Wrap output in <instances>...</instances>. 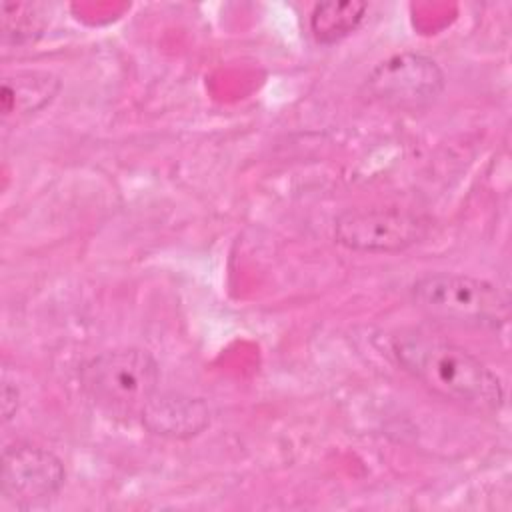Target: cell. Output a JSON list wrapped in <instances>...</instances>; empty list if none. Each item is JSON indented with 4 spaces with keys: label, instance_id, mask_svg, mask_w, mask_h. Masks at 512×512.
Returning a JSON list of instances; mask_svg holds the SVG:
<instances>
[{
    "label": "cell",
    "instance_id": "obj_1",
    "mask_svg": "<svg viewBox=\"0 0 512 512\" xmlns=\"http://www.w3.org/2000/svg\"><path fill=\"white\" fill-rule=\"evenodd\" d=\"M396 362L434 394L462 406L496 412L504 404L500 378L466 348L422 332L392 340Z\"/></svg>",
    "mask_w": 512,
    "mask_h": 512
},
{
    "label": "cell",
    "instance_id": "obj_2",
    "mask_svg": "<svg viewBox=\"0 0 512 512\" xmlns=\"http://www.w3.org/2000/svg\"><path fill=\"white\" fill-rule=\"evenodd\" d=\"M158 380V362L142 348L104 350L78 370L84 396L104 414L122 420L142 414L158 392Z\"/></svg>",
    "mask_w": 512,
    "mask_h": 512
},
{
    "label": "cell",
    "instance_id": "obj_3",
    "mask_svg": "<svg viewBox=\"0 0 512 512\" xmlns=\"http://www.w3.org/2000/svg\"><path fill=\"white\" fill-rule=\"evenodd\" d=\"M410 292L416 306L436 320L498 328L508 318V300L498 286L468 274H426Z\"/></svg>",
    "mask_w": 512,
    "mask_h": 512
},
{
    "label": "cell",
    "instance_id": "obj_4",
    "mask_svg": "<svg viewBox=\"0 0 512 512\" xmlns=\"http://www.w3.org/2000/svg\"><path fill=\"white\" fill-rule=\"evenodd\" d=\"M430 220L404 208L346 210L334 220V238L354 252H400L428 232Z\"/></svg>",
    "mask_w": 512,
    "mask_h": 512
},
{
    "label": "cell",
    "instance_id": "obj_5",
    "mask_svg": "<svg viewBox=\"0 0 512 512\" xmlns=\"http://www.w3.org/2000/svg\"><path fill=\"white\" fill-rule=\"evenodd\" d=\"M440 66L418 52H400L382 60L366 78L368 94L392 108H422L444 90Z\"/></svg>",
    "mask_w": 512,
    "mask_h": 512
},
{
    "label": "cell",
    "instance_id": "obj_6",
    "mask_svg": "<svg viewBox=\"0 0 512 512\" xmlns=\"http://www.w3.org/2000/svg\"><path fill=\"white\" fill-rule=\"evenodd\" d=\"M66 472L62 460L34 444H14L2 454L0 490L6 502L16 508H30L52 500L62 484Z\"/></svg>",
    "mask_w": 512,
    "mask_h": 512
},
{
    "label": "cell",
    "instance_id": "obj_7",
    "mask_svg": "<svg viewBox=\"0 0 512 512\" xmlns=\"http://www.w3.org/2000/svg\"><path fill=\"white\" fill-rule=\"evenodd\" d=\"M140 420L142 426L154 436L186 440L208 428L210 408L202 398L156 392L144 406Z\"/></svg>",
    "mask_w": 512,
    "mask_h": 512
},
{
    "label": "cell",
    "instance_id": "obj_8",
    "mask_svg": "<svg viewBox=\"0 0 512 512\" xmlns=\"http://www.w3.org/2000/svg\"><path fill=\"white\" fill-rule=\"evenodd\" d=\"M60 90V80L48 72H20L4 78L0 110L4 118H20L44 108Z\"/></svg>",
    "mask_w": 512,
    "mask_h": 512
},
{
    "label": "cell",
    "instance_id": "obj_9",
    "mask_svg": "<svg viewBox=\"0 0 512 512\" xmlns=\"http://www.w3.org/2000/svg\"><path fill=\"white\" fill-rule=\"evenodd\" d=\"M366 10V2L358 0L320 2L310 14V32L320 44H334L362 24Z\"/></svg>",
    "mask_w": 512,
    "mask_h": 512
},
{
    "label": "cell",
    "instance_id": "obj_10",
    "mask_svg": "<svg viewBox=\"0 0 512 512\" xmlns=\"http://www.w3.org/2000/svg\"><path fill=\"white\" fill-rule=\"evenodd\" d=\"M2 38L10 44H26L36 40L46 26V10L32 2L2 4Z\"/></svg>",
    "mask_w": 512,
    "mask_h": 512
},
{
    "label": "cell",
    "instance_id": "obj_11",
    "mask_svg": "<svg viewBox=\"0 0 512 512\" xmlns=\"http://www.w3.org/2000/svg\"><path fill=\"white\" fill-rule=\"evenodd\" d=\"M18 410V390L16 386H10V382H4L2 386V414L8 422Z\"/></svg>",
    "mask_w": 512,
    "mask_h": 512
}]
</instances>
